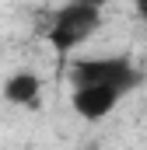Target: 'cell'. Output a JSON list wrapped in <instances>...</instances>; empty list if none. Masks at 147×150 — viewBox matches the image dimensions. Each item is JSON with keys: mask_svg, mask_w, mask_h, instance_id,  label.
<instances>
[{"mask_svg": "<svg viewBox=\"0 0 147 150\" xmlns=\"http://www.w3.org/2000/svg\"><path fill=\"white\" fill-rule=\"evenodd\" d=\"M39 94H42V80H39V74H32V70L11 74L4 80V87H0V98H4L7 105H35Z\"/></svg>", "mask_w": 147, "mask_h": 150, "instance_id": "4", "label": "cell"}, {"mask_svg": "<svg viewBox=\"0 0 147 150\" xmlns=\"http://www.w3.org/2000/svg\"><path fill=\"white\" fill-rule=\"evenodd\" d=\"M102 4L105 0H70L53 14L46 42L53 45L56 56H70L77 45H84L102 28Z\"/></svg>", "mask_w": 147, "mask_h": 150, "instance_id": "1", "label": "cell"}, {"mask_svg": "<svg viewBox=\"0 0 147 150\" xmlns=\"http://www.w3.org/2000/svg\"><path fill=\"white\" fill-rule=\"evenodd\" d=\"M133 11H137V18L147 25V0H133Z\"/></svg>", "mask_w": 147, "mask_h": 150, "instance_id": "5", "label": "cell"}, {"mask_svg": "<svg viewBox=\"0 0 147 150\" xmlns=\"http://www.w3.org/2000/svg\"><path fill=\"white\" fill-rule=\"evenodd\" d=\"M119 101H123V94H119L116 87H98V84L74 87V94H70L74 112L81 115V119H88V122H102V119H109V115L119 108Z\"/></svg>", "mask_w": 147, "mask_h": 150, "instance_id": "3", "label": "cell"}, {"mask_svg": "<svg viewBox=\"0 0 147 150\" xmlns=\"http://www.w3.org/2000/svg\"><path fill=\"white\" fill-rule=\"evenodd\" d=\"M70 84L74 87L98 84V87H116L119 94H126L140 84V70L133 67L130 56H91V59H74Z\"/></svg>", "mask_w": 147, "mask_h": 150, "instance_id": "2", "label": "cell"}]
</instances>
